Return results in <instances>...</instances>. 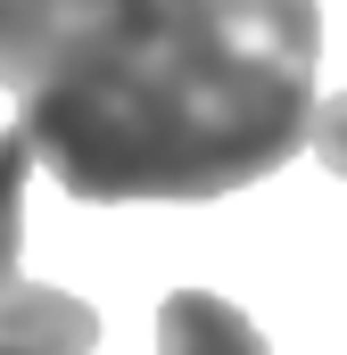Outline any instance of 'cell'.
<instances>
[{
	"instance_id": "6da1fadb",
	"label": "cell",
	"mask_w": 347,
	"mask_h": 355,
	"mask_svg": "<svg viewBox=\"0 0 347 355\" xmlns=\"http://www.w3.org/2000/svg\"><path fill=\"white\" fill-rule=\"evenodd\" d=\"M314 0H0V91L83 207H198L314 132Z\"/></svg>"
},
{
	"instance_id": "7a4b0ae2",
	"label": "cell",
	"mask_w": 347,
	"mask_h": 355,
	"mask_svg": "<svg viewBox=\"0 0 347 355\" xmlns=\"http://www.w3.org/2000/svg\"><path fill=\"white\" fill-rule=\"evenodd\" d=\"M99 347V306L50 281H8L0 289V355H91Z\"/></svg>"
},
{
	"instance_id": "3957f363",
	"label": "cell",
	"mask_w": 347,
	"mask_h": 355,
	"mask_svg": "<svg viewBox=\"0 0 347 355\" xmlns=\"http://www.w3.org/2000/svg\"><path fill=\"white\" fill-rule=\"evenodd\" d=\"M158 355H273L264 331L215 289H174L158 306Z\"/></svg>"
},
{
	"instance_id": "277c9868",
	"label": "cell",
	"mask_w": 347,
	"mask_h": 355,
	"mask_svg": "<svg viewBox=\"0 0 347 355\" xmlns=\"http://www.w3.org/2000/svg\"><path fill=\"white\" fill-rule=\"evenodd\" d=\"M25 174H33V132L8 124L0 132V289L25 265Z\"/></svg>"
},
{
	"instance_id": "5b68a950",
	"label": "cell",
	"mask_w": 347,
	"mask_h": 355,
	"mask_svg": "<svg viewBox=\"0 0 347 355\" xmlns=\"http://www.w3.org/2000/svg\"><path fill=\"white\" fill-rule=\"evenodd\" d=\"M306 149H314V157H323V166L347 182V91L314 107V132H306Z\"/></svg>"
}]
</instances>
